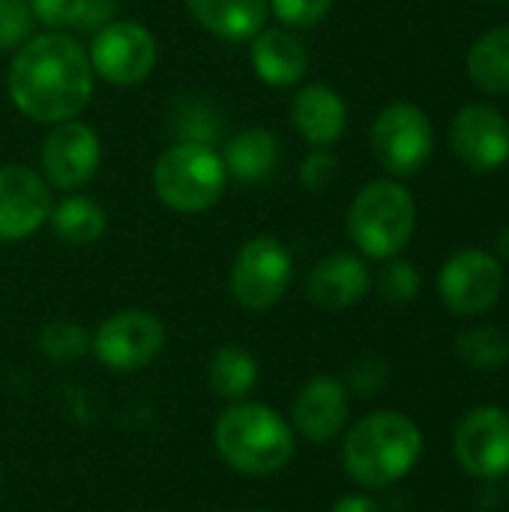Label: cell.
I'll return each instance as SVG.
<instances>
[{"label":"cell","instance_id":"cell-30","mask_svg":"<svg viewBox=\"0 0 509 512\" xmlns=\"http://www.w3.org/2000/svg\"><path fill=\"white\" fill-rule=\"evenodd\" d=\"M333 177H336V156L330 153V147H315L300 165V183L309 192L327 189L333 183Z\"/></svg>","mask_w":509,"mask_h":512},{"label":"cell","instance_id":"cell-11","mask_svg":"<svg viewBox=\"0 0 509 512\" xmlns=\"http://www.w3.org/2000/svg\"><path fill=\"white\" fill-rule=\"evenodd\" d=\"M450 144L465 168L492 174L509 162V120L495 105H465L450 123Z\"/></svg>","mask_w":509,"mask_h":512},{"label":"cell","instance_id":"cell-18","mask_svg":"<svg viewBox=\"0 0 509 512\" xmlns=\"http://www.w3.org/2000/svg\"><path fill=\"white\" fill-rule=\"evenodd\" d=\"M252 69L270 87H291L309 69V54L303 42L282 27H264L252 39Z\"/></svg>","mask_w":509,"mask_h":512},{"label":"cell","instance_id":"cell-20","mask_svg":"<svg viewBox=\"0 0 509 512\" xmlns=\"http://www.w3.org/2000/svg\"><path fill=\"white\" fill-rule=\"evenodd\" d=\"M279 159H282V150H279L276 135L261 126H252V129H243L240 135H234L222 156L228 177H234L240 183H261V180L273 177L279 168Z\"/></svg>","mask_w":509,"mask_h":512},{"label":"cell","instance_id":"cell-6","mask_svg":"<svg viewBox=\"0 0 509 512\" xmlns=\"http://www.w3.org/2000/svg\"><path fill=\"white\" fill-rule=\"evenodd\" d=\"M435 150V129L429 114L411 102L387 105L372 126V153L393 177H414L426 168Z\"/></svg>","mask_w":509,"mask_h":512},{"label":"cell","instance_id":"cell-25","mask_svg":"<svg viewBox=\"0 0 509 512\" xmlns=\"http://www.w3.org/2000/svg\"><path fill=\"white\" fill-rule=\"evenodd\" d=\"M39 351L54 363L81 360L90 351V333L72 321H51L39 333Z\"/></svg>","mask_w":509,"mask_h":512},{"label":"cell","instance_id":"cell-24","mask_svg":"<svg viewBox=\"0 0 509 512\" xmlns=\"http://www.w3.org/2000/svg\"><path fill=\"white\" fill-rule=\"evenodd\" d=\"M456 351L468 366L480 372H492L509 360V339L498 327H474L459 336Z\"/></svg>","mask_w":509,"mask_h":512},{"label":"cell","instance_id":"cell-31","mask_svg":"<svg viewBox=\"0 0 509 512\" xmlns=\"http://www.w3.org/2000/svg\"><path fill=\"white\" fill-rule=\"evenodd\" d=\"M384 381H387V366H384L381 360H375V357L360 360V363L354 366V372H351V384H354V390L363 393V396L378 393V390L384 387Z\"/></svg>","mask_w":509,"mask_h":512},{"label":"cell","instance_id":"cell-26","mask_svg":"<svg viewBox=\"0 0 509 512\" xmlns=\"http://www.w3.org/2000/svg\"><path fill=\"white\" fill-rule=\"evenodd\" d=\"M390 264L381 270V279H378V291L387 303L393 306H402V303H411L417 294H420V273L411 261H402V258H387Z\"/></svg>","mask_w":509,"mask_h":512},{"label":"cell","instance_id":"cell-8","mask_svg":"<svg viewBox=\"0 0 509 512\" xmlns=\"http://www.w3.org/2000/svg\"><path fill=\"white\" fill-rule=\"evenodd\" d=\"M504 291V267L486 249H462L456 252L438 273L441 303L459 315H486Z\"/></svg>","mask_w":509,"mask_h":512},{"label":"cell","instance_id":"cell-10","mask_svg":"<svg viewBox=\"0 0 509 512\" xmlns=\"http://www.w3.org/2000/svg\"><path fill=\"white\" fill-rule=\"evenodd\" d=\"M165 345V327L156 315L129 309L99 324L90 336V351L114 372H135L156 360Z\"/></svg>","mask_w":509,"mask_h":512},{"label":"cell","instance_id":"cell-16","mask_svg":"<svg viewBox=\"0 0 509 512\" xmlns=\"http://www.w3.org/2000/svg\"><path fill=\"white\" fill-rule=\"evenodd\" d=\"M372 288V273L363 258L348 252H333L321 258L306 276V294L318 309L339 312L360 303Z\"/></svg>","mask_w":509,"mask_h":512},{"label":"cell","instance_id":"cell-23","mask_svg":"<svg viewBox=\"0 0 509 512\" xmlns=\"http://www.w3.org/2000/svg\"><path fill=\"white\" fill-rule=\"evenodd\" d=\"M210 390L219 396V399H228V402H240L246 399L255 384H258V363L255 357L240 348V345H225L213 354L210 360Z\"/></svg>","mask_w":509,"mask_h":512},{"label":"cell","instance_id":"cell-17","mask_svg":"<svg viewBox=\"0 0 509 512\" xmlns=\"http://www.w3.org/2000/svg\"><path fill=\"white\" fill-rule=\"evenodd\" d=\"M291 117L312 147H333L348 129V105L327 84H306L291 102Z\"/></svg>","mask_w":509,"mask_h":512},{"label":"cell","instance_id":"cell-3","mask_svg":"<svg viewBox=\"0 0 509 512\" xmlns=\"http://www.w3.org/2000/svg\"><path fill=\"white\" fill-rule=\"evenodd\" d=\"M213 441L225 465L249 477L276 474L294 456V432L288 420L255 402L228 408L213 429Z\"/></svg>","mask_w":509,"mask_h":512},{"label":"cell","instance_id":"cell-13","mask_svg":"<svg viewBox=\"0 0 509 512\" xmlns=\"http://www.w3.org/2000/svg\"><path fill=\"white\" fill-rule=\"evenodd\" d=\"M102 162V144L99 135L81 123V120H63L54 123L42 144V171L45 180L57 189H78L93 180L96 168Z\"/></svg>","mask_w":509,"mask_h":512},{"label":"cell","instance_id":"cell-32","mask_svg":"<svg viewBox=\"0 0 509 512\" xmlns=\"http://www.w3.org/2000/svg\"><path fill=\"white\" fill-rule=\"evenodd\" d=\"M330 512H384V510H381V504H375V501H372V498H366V495H348V498L336 501Z\"/></svg>","mask_w":509,"mask_h":512},{"label":"cell","instance_id":"cell-5","mask_svg":"<svg viewBox=\"0 0 509 512\" xmlns=\"http://www.w3.org/2000/svg\"><path fill=\"white\" fill-rule=\"evenodd\" d=\"M225 162L210 144L180 141L168 147L153 168V189L159 201L177 213L210 210L225 192Z\"/></svg>","mask_w":509,"mask_h":512},{"label":"cell","instance_id":"cell-12","mask_svg":"<svg viewBox=\"0 0 509 512\" xmlns=\"http://www.w3.org/2000/svg\"><path fill=\"white\" fill-rule=\"evenodd\" d=\"M456 459L477 480H501L509 474V411L483 405L465 414L456 429Z\"/></svg>","mask_w":509,"mask_h":512},{"label":"cell","instance_id":"cell-7","mask_svg":"<svg viewBox=\"0 0 509 512\" xmlns=\"http://www.w3.org/2000/svg\"><path fill=\"white\" fill-rule=\"evenodd\" d=\"M291 252L270 234L252 237L240 246L231 264V294L243 309H273L291 285Z\"/></svg>","mask_w":509,"mask_h":512},{"label":"cell","instance_id":"cell-4","mask_svg":"<svg viewBox=\"0 0 509 512\" xmlns=\"http://www.w3.org/2000/svg\"><path fill=\"white\" fill-rule=\"evenodd\" d=\"M417 228V204L396 180L366 183L348 210V234L369 258H396Z\"/></svg>","mask_w":509,"mask_h":512},{"label":"cell","instance_id":"cell-34","mask_svg":"<svg viewBox=\"0 0 509 512\" xmlns=\"http://www.w3.org/2000/svg\"><path fill=\"white\" fill-rule=\"evenodd\" d=\"M507 477H509V474H507ZM507 492H509V483H507Z\"/></svg>","mask_w":509,"mask_h":512},{"label":"cell","instance_id":"cell-1","mask_svg":"<svg viewBox=\"0 0 509 512\" xmlns=\"http://www.w3.org/2000/svg\"><path fill=\"white\" fill-rule=\"evenodd\" d=\"M93 78L87 51L72 36L48 30L15 48L6 87L24 117L54 126L84 111Z\"/></svg>","mask_w":509,"mask_h":512},{"label":"cell","instance_id":"cell-33","mask_svg":"<svg viewBox=\"0 0 509 512\" xmlns=\"http://www.w3.org/2000/svg\"><path fill=\"white\" fill-rule=\"evenodd\" d=\"M498 252H501L504 261H509V225L501 231V237H498Z\"/></svg>","mask_w":509,"mask_h":512},{"label":"cell","instance_id":"cell-29","mask_svg":"<svg viewBox=\"0 0 509 512\" xmlns=\"http://www.w3.org/2000/svg\"><path fill=\"white\" fill-rule=\"evenodd\" d=\"M333 0H270V12L288 27H315L327 18Z\"/></svg>","mask_w":509,"mask_h":512},{"label":"cell","instance_id":"cell-19","mask_svg":"<svg viewBox=\"0 0 509 512\" xmlns=\"http://www.w3.org/2000/svg\"><path fill=\"white\" fill-rule=\"evenodd\" d=\"M192 18L225 42L255 39L270 15V0H186Z\"/></svg>","mask_w":509,"mask_h":512},{"label":"cell","instance_id":"cell-21","mask_svg":"<svg viewBox=\"0 0 509 512\" xmlns=\"http://www.w3.org/2000/svg\"><path fill=\"white\" fill-rule=\"evenodd\" d=\"M468 78L483 93H509V27L483 33L468 51Z\"/></svg>","mask_w":509,"mask_h":512},{"label":"cell","instance_id":"cell-14","mask_svg":"<svg viewBox=\"0 0 509 512\" xmlns=\"http://www.w3.org/2000/svg\"><path fill=\"white\" fill-rule=\"evenodd\" d=\"M48 180L24 165L0 168V243L36 234L51 216Z\"/></svg>","mask_w":509,"mask_h":512},{"label":"cell","instance_id":"cell-27","mask_svg":"<svg viewBox=\"0 0 509 512\" xmlns=\"http://www.w3.org/2000/svg\"><path fill=\"white\" fill-rule=\"evenodd\" d=\"M33 21L30 0H0V51L24 45L30 39Z\"/></svg>","mask_w":509,"mask_h":512},{"label":"cell","instance_id":"cell-9","mask_svg":"<svg viewBox=\"0 0 509 512\" xmlns=\"http://www.w3.org/2000/svg\"><path fill=\"white\" fill-rule=\"evenodd\" d=\"M93 75L108 84L129 87L144 81L156 66V39L138 21H111L96 30L87 48Z\"/></svg>","mask_w":509,"mask_h":512},{"label":"cell","instance_id":"cell-2","mask_svg":"<svg viewBox=\"0 0 509 512\" xmlns=\"http://www.w3.org/2000/svg\"><path fill=\"white\" fill-rule=\"evenodd\" d=\"M423 453V435L414 420L396 411L363 417L342 447L345 471L366 489H384L414 471Z\"/></svg>","mask_w":509,"mask_h":512},{"label":"cell","instance_id":"cell-28","mask_svg":"<svg viewBox=\"0 0 509 512\" xmlns=\"http://www.w3.org/2000/svg\"><path fill=\"white\" fill-rule=\"evenodd\" d=\"M33 18L51 30H66V27H81L87 0H30Z\"/></svg>","mask_w":509,"mask_h":512},{"label":"cell","instance_id":"cell-35","mask_svg":"<svg viewBox=\"0 0 509 512\" xmlns=\"http://www.w3.org/2000/svg\"><path fill=\"white\" fill-rule=\"evenodd\" d=\"M0 483H3V477H0Z\"/></svg>","mask_w":509,"mask_h":512},{"label":"cell","instance_id":"cell-22","mask_svg":"<svg viewBox=\"0 0 509 512\" xmlns=\"http://www.w3.org/2000/svg\"><path fill=\"white\" fill-rule=\"evenodd\" d=\"M51 228L63 243L90 246L105 234V210L87 195H66L60 204L51 207Z\"/></svg>","mask_w":509,"mask_h":512},{"label":"cell","instance_id":"cell-15","mask_svg":"<svg viewBox=\"0 0 509 512\" xmlns=\"http://www.w3.org/2000/svg\"><path fill=\"white\" fill-rule=\"evenodd\" d=\"M291 420L297 432L312 444L333 441L348 420V387L339 378H312L294 399Z\"/></svg>","mask_w":509,"mask_h":512}]
</instances>
